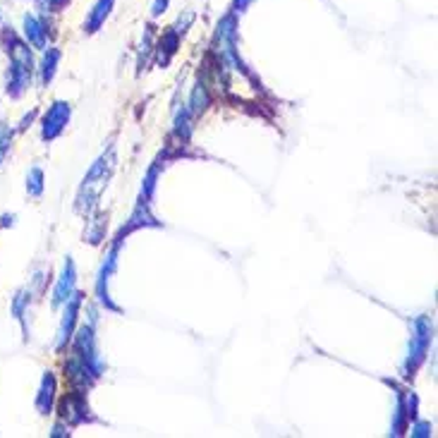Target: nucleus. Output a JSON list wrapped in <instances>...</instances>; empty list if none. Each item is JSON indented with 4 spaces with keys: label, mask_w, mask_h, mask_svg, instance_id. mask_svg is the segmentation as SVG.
Returning a JSON list of instances; mask_svg holds the SVG:
<instances>
[{
    "label": "nucleus",
    "mask_w": 438,
    "mask_h": 438,
    "mask_svg": "<svg viewBox=\"0 0 438 438\" xmlns=\"http://www.w3.org/2000/svg\"><path fill=\"white\" fill-rule=\"evenodd\" d=\"M113 161H115V154L110 151L108 156H101L99 161L94 163V168L89 170V175L84 178V185L80 189V197H77V208L84 211L99 201L101 192L106 189L108 185V178H110V170H113Z\"/></svg>",
    "instance_id": "f257e3e1"
},
{
    "label": "nucleus",
    "mask_w": 438,
    "mask_h": 438,
    "mask_svg": "<svg viewBox=\"0 0 438 438\" xmlns=\"http://www.w3.org/2000/svg\"><path fill=\"white\" fill-rule=\"evenodd\" d=\"M31 70H34V60L24 43L12 46V65H10V80H8V94L22 96L24 89L31 82Z\"/></svg>",
    "instance_id": "f03ea898"
},
{
    "label": "nucleus",
    "mask_w": 438,
    "mask_h": 438,
    "mask_svg": "<svg viewBox=\"0 0 438 438\" xmlns=\"http://www.w3.org/2000/svg\"><path fill=\"white\" fill-rule=\"evenodd\" d=\"M429 343H431V324L427 316L417 319L415 321V336H412V345H410V357H407V371H415L420 367V362L427 357L429 352Z\"/></svg>",
    "instance_id": "7ed1b4c3"
},
{
    "label": "nucleus",
    "mask_w": 438,
    "mask_h": 438,
    "mask_svg": "<svg viewBox=\"0 0 438 438\" xmlns=\"http://www.w3.org/2000/svg\"><path fill=\"white\" fill-rule=\"evenodd\" d=\"M68 122H70V103L55 101L53 106L46 110L43 122H41V137H43V141L55 139V137L65 129V125H68Z\"/></svg>",
    "instance_id": "20e7f679"
},
{
    "label": "nucleus",
    "mask_w": 438,
    "mask_h": 438,
    "mask_svg": "<svg viewBox=\"0 0 438 438\" xmlns=\"http://www.w3.org/2000/svg\"><path fill=\"white\" fill-rule=\"evenodd\" d=\"M80 304H82V295L72 292V297L65 302V316H63V324H60V333H58V348H65L68 340L72 338V331H75V324H77V314H80Z\"/></svg>",
    "instance_id": "39448f33"
},
{
    "label": "nucleus",
    "mask_w": 438,
    "mask_h": 438,
    "mask_svg": "<svg viewBox=\"0 0 438 438\" xmlns=\"http://www.w3.org/2000/svg\"><path fill=\"white\" fill-rule=\"evenodd\" d=\"M75 283H77L75 264H72V261L68 259V261H65V271H63L60 280H58L55 292H53V306H60V304L68 302V299L72 297V292H75Z\"/></svg>",
    "instance_id": "423d86ee"
},
{
    "label": "nucleus",
    "mask_w": 438,
    "mask_h": 438,
    "mask_svg": "<svg viewBox=\"0 0 438 438\" xmlns=\"http://www.w3.org/2000/svg\"><path fill=\"white\" fill-rule=\"evenodd\" d=\"M53 397H55V376L50 371H46L41 388H38V397H36V410L41 415H48L53 410Z\"/></svg>",
    "instance_id": "0eeeda50"
},
{
    "label": "nucleus",
    "mask_w": 438,
    "mask_h": 438,
    "mask_svg": "<svg viewBox=\"0 0 438 438\" xmlns=\"http://www.w3.org/2000/svg\"><path fill=\"white\" fill-rule=\"evenodd\" d=\"M46 24L38 19L36 15H27L24 17V36H27L29 46L34 48H46Z\"/></svg>",
    "instance_id": "6e6552de"
},
{
    "label": "nucleus",
    "mask_w": 438,
    "mask_h": 438,
    "mask_svg": "<svg viewBox=\"0 0 438 438\" xmlns=\"http://www.w3.org/2000/svg\"><path fill=\"white\" fill-rule=\"evenodd\" d=\"M110 10H113V0H99V3L94 5V10L89 12V19H87L89 34H94V31L101 29V24L106 22V17L110 15Z\"/></svg>",
    "instance_id": "1a4fd4ad"
},
{
    "label": "nucleus",
    "mask_w": 438,
    "mask_h": 438,
    "mask_svg": "<svg viewBox=\"0 0 438 438\" xmlns=\"http://www.w3.org/2000/svg\"><path fill=\"white\" fill-rule=\"evenodd\" d=\"M58 63H60V50L58 48H48L41 60V82L48 84L50 80L55 77V70H58Z\"/></svg>",
    "instance_id": "9d476101"
},
{
    "label": "nucleus",
    "mask_w": 438,
    "mask_h": 438,
    "mask_svg": "<svg viewBox=\"0 0 438 438\" xmlns=\"http://www.w3.org/2000/svg\"><path fill=\"white\" fill-rule=\"evenodd\" d=\"M27 192L31 194V197H41V194H43V170L41 168H31L29 170Z\"/></svg>",
    "instance_id": "9b49d317"
},
{
    "label": "nucleus",
    "mask_w": 438,
    "mask_h": 438,
    "mask_svg": "<svg viewBox=\"0 0 438 438\" xmlns=\"http://www.w3.org/2000/svg\"><path fill=\"white\" fill-rule=\"evenodd\" d=\"M189 106H192V113L194 115H199L201 110H204L208 106V91L204 84H197L192 91V101H189Z\"/></svg>",
    "instance_id": "f8f14e48"
},
{
    "label": "nucleus",
    "mask_w": 438,
    "mask_h": 438,
    "mask_svg": "<svg viewBox=\"0 0 438 438\" xmlns=\"http://www.w3.org/2000/svg\"><path fill=\"white\" fill-rule=\"evenodd\" d=\"M27 304H29V292L19 290L15 295V299H12V314H15V319H19V321L24 319V309H27Z\"/></svg>",
    "instance_id": "ddd939ff"
},
{
    "label": "nucleus",
    "mask_w": 438,
    "mask_h": 438,
    "mask_svg": "<svg viewBox=\"0 0 438 438\" xmlns=\"http://www.w3.org/2000/svg\"><path fill=\"white\" fill-rule=\"evenodd\" d=\"M38 3L43 5V8H48V10H53V12H60L65 5L70 3V0H38Z\"/></svg>",
    "instance_id": "4468645a"
},
{
    "label": "nucleus",
    "mask_w": 438,
    "mask_h": 438,
    "mask_svg": "<svg viewBox=\"0 0 438 438\" xmlns=\"http://www.w3.org/2000/svg\"><path fill=\"white\" fill-rule=\"evenodd\" d=\"M250 5H252V0H235V3H233V12H235V15H237V12H245L247 8H250Z\"/></svg>",
    "instance_id": "2eb2a0df"
},
{
    "label": "nucleus",
    "mask_w": 438,
    "mask_h": 438,
    "mask_svg": "<svg viewBox=\"0 0 438 438\" xmlns=\"http://www.w3.org/2000/svg\"><path fill=\"white\" fill-rule=\"evenodd\" d=\"M166 8H168V0H154V17H159L161 12H166Z\"/></svg>",
    "instance_id": "dca6fc26"
}]
</instances>
